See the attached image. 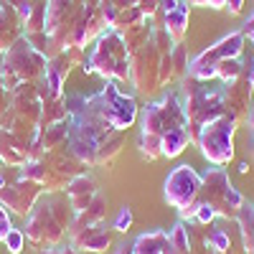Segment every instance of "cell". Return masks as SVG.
I'll use <instances>...</instances> for the list:
<instances>
[{
	"instance_id": "277c9868",
	"label": "cell",
	"mask_w": 254,
	"mask_h": 254,
	"mask_svg": "<svg viewBox=\"0 0 254 254\" xmlns=\"http://www.w3.org/2000/svg\"><path fill=\"white\" fill-rule=\"evenodd\" d=\"M84 71H97L107 79H122V81L130 76V61H127L125 41L115 28L99 33V41L89 61H84Z\"/></svg>"
},
{
	"instance_id": "44dd1931",
	"label": "cell",
	"mask_w": 254,
	"mask_h": 254,
	"mask_svg": "<svg viewBox=\"0 0 254 254\" xmlns=\"http://www.w3.org/2000/svg\"><path fill=\"white\" fill-rule=\"evenodd\" d=\"M247 33H249V36L254 33V15H252V18L247 20V28H244V36H247Z\"/></svg>"
},
{
	"instance_id": "8992f818",
	"label": "cell",
	"mask_w": 254,
	"mask_h": 254,
	"mask_svg": "<svg viewBox=\"0 0 254 254\" xmlns=\"http://www.w3.org/2000/svg\"><path fill=\"white\" fill-rule=\"evenodd\" d=\"M203 178L190 165H178L165 181V201L181 211V219H193L196 198L201 193Z\"/></svg>"
},
{
	"instance_id": "e0dca14e",
	"label": "cell",
	"mask_w": 254,
	"mask_h": 254,
	"mask_svg": "<svg viewBox=\"0 0 254 254\" xmlns=\"http://www.w3.org/2000/svg\"><path fill=\"white\" fill-rule=\"evenodd\" d=\"M38 254H81L79 249H74L71 244L69 247H44V249H38Z\"/></svg>"
},
{
	"instance_id": "2e32d148",
	"label": "cell",
	"mask_w": 254,
	"mask_h": 254,
	"mask_svg": "<svg viewBox=\"0 0 254 254\" xmlns=\"http://www.w3.org/2000/svg\"><path fill=\"white\" fill-rule=\"evenodd\" d=\"M13 229V224H10V214H8V208L0 203V242H5V237H8V231Z\"/></svg>"
},
{
	"instance_id": "d4e9b609",
	"label": "cell",
	"mask_w": 254,
	"mask_h": 254,
	"mask_svg": "<svg viewBox=\"0 0 254 254\" xmlns=\"http://www.w3.org/2000/svg\"><path fill=\"white\" fill-rule=\"evenodd\" d=\"M120 254H122V252H120Z\"/></svg>"
},
{
	"instance_id": "7c38bea8",
	"label": "cell",
	"mask_w": 254,
	"mask_h": 254,
	"mask_svg": "<svg viewBox=\"0 0 254 254\" xmlns=\"http://www.w3.org/2000/svg\"><path fill=\"white\" fill-rule=\"evenodd\" d=\"M242 71V64L237 59H224L216 64V76H221L224 81H234Z\"/></svg>"
},
{
	"instance_id": "ba28073f",
	"label": "cell",
	"mask_w": 254,
	"mask_h": 254,
	"mask_svg": "<svg viewBox=\"0 0 254 254\" xmlns=\"http://www.w3.org/2000/svg\"><path fill=\"white\" fill-rule=\"evenodd\" d=\"M97 193H99L97 183H94L89 176H84V173L76 176V178H71L69 186H66V196H69V203H71V208H74V214H81V211L94 201Z\"/></svg>"
},
{
	"instance_id": "3957f363",
	"label": "cell",
	"mask_w": 254,
	"mask_h": 254,
	"mask_svg": "<svg viewBox=\"0 0 254 254\" xmlns=\"http://www.w3.org/2000/svg\"><path fill=\"white\" fill-rule=\"evenodd\" d=\"M46 56L38 54L26 36H20L15 44L0 56V89L15 92L23 81H33L46 74Z\"/></svg>"
},
{
	"instance_id": "7402d4cb",
	"label": "cell",
	"mask_w": 254,
	"mask_h": 254,
	"mask_svg": "<svg viewBox=\"0 0 254 254\" xmlns=\"http://www.w3.org/2000/svg\"><path fill=\"white\" fill-rule=\"evenodd\" d=\"M249 127H254V107H252V112H249Z\"/></svg>"
},
{
	"instance_id": "4fadbf2b",
	"label": "cell",
	"mask_w": 254,
	"mask_h": 254,
	"mask_svg": "<svg viewBox=\"0 0 254 254\" xmlns=\"http://www.w3.org/2000/svg\"><path fill=\"white\" fill-rule=\"evenodd\" d=\"M206 247H208V249H214L216 254H224V252L229 249V237H226V231H221V229L208 231V237H206Z\"/></svg>"
},
{
	"instance_id": "ffe728a7",
	"label": "cell",
	"mask_w": 254,
	"mask_h": 254,
	"mask_svg": "<svg viewBox=\"0 0 254 254\" xmlns=\"http://www.w3.org/2000/svg\"><path fill=\"white\" fill-rule=\"evenodd\" d=\"M242 3H244V0H226L224 5L229 8V13H234V15H237V13L242 10Z\"/></svg>"
},
{
	"instance_id": "5b68a950",
	"label": "cell",
	"mask_w": 254,
	"mask_h": 254,
	"mask_svg": "<svg viewBox=\"0 0 254 254\" xmlns=\"http://www.w3.org/2000/svg\"><path fill=\"white\" fill-rule=\"evenodd\" d=\"M234 115H219L216 120H211L206 125H201L198 132V145L206 160L216 163V165H226L234 158V147H231V135H234Z\"/></svg>"
},
{
	"instance_id": "cb8c5ba5",
	"label": "cell",
	"mask_w": 254,
	"mask_h": 254,
	"mask_svg": "<svg viewBox=\"0 0 254 254\" xmlns=\"http://www.w3.org/2000/svg\"><path fill=\"white\" fill-rule=\"evenodd\" d=\"M0 168H3V160H0Z\"/></svg>"
},
{
	"instance_id": "9a60e30c",
	"label": "cell",
	"mask_w": 254,
	"mask_h": 254,
	"mask_svg": "<svg viewBox=\"0 0 254 254\" xmlns=\"http://www.w3.org/2000/svg\"><path fill=\"white\" fill-rule=\"evenodd\" d=\"M112 226H115L117 231H127V229H130V226H132V208H130V206H122Z\"/></svg>"
},
{
	"instance_id": "5bb4252c",
	"label": "cell",
	"mask_w": 254,
	"mask_h": 254,
	"mask_svg": "<svg viewBox=\"0 0 254 254\" xmlns=\"http://www.w3.org/2000/svg\"><path fill=\"white\" fill-rule=\"evenodd\" d=\"M3 244H5V249H8L10 254H20V252L26 249V237H23V229H10Z\"/></svg>"
},
{
	"instance_id": "30bf717a",
	"label": "cell",
	"mask_w": 254,
	"mask_h": 254,
	"mask_svg": "<svg viewBox=\"0 0 254 254\" xmlns=\"http://www.w3.org/2000/svg\"><path fill=\"white\" fill-rule=\"evenodd\" d=\"M186 26H188V8L186 5H178L173 13L165 15V33H168V38L176 41V46L186 36Z\"/></svg>"
},
{
	"instance_id": "9c48e42d",
	"label": "cell",
	"mask_w": 254,
	"mask_h": 254,
	"mask_svg": "<svg viewBox=\"0 0 254 254\" xmlns=\"http://www.w3.org/2000/svg\"><path fill=\"white\" fill-rule=\"evenodd\" d=\"M132 254H171V239L160 229L147 231V234H140L135 239Z\"/></svg>"
},
{
	"instance_id": "603a6c76",
	"label": "cell",
	"mask_w": 254,
	"mask_h": 254,
	"mask_svg": "<svg viewBox=\"0 0 254 254\" xmlns=\"http://www.w3.org/2000/svg\"><path fill=\"white\" fill-rule=\"evenodd\" d=\"M5 186V176H3V168H0V188Z\"/></svg>"
},
{
	"instance_id": "6da1fadb",
	"label": "cell",
	"mask_w": 254,
	"mask_h": 254,
	"mask_svg": "<svg viewBox=\"0 0 254 254\" xmlns=\"http://www.w3.org/2000/svg\"><path fill=\"white\" fill-rule=\"evenodd\" d=\"M74 221V208L69 201L59 196H49L31 208V214L23 226V237L33 247H56Z\"/></svg>"
},
{
	"instance_id": "8fae6325",
	"label": "cell",
	"mask_w": 254,
	"mask_h": 254,
	"mask_svg": "<svg viewBox=\"0 0 254 254\" xmlns=\"http://www.w3.org/2000/svg\"><path fill=\"white\" fill-rule=\"evenodd\" d=\"M188 125L186 127H176V130H171L165 137H163V155L168 158H176L183 147L188 145Z\"/></svg>"
},
{
	"instance_id": "52a82bcc",
	"label": "cell",
	"mask_w": 254,
	"mask_h": 254,
	"mask_svg": "<svg viewBox=\"0 0 254 254\" xmlns=\"http://www.w3.org/2000/svg\"><path fill=\"white\" fill-rule=\"evenodd\" d=\"M41 193H44V188L36 181H28V178L20 176V178H15V181H10L0 188V203L18 216H28L31 208L38 203Z\"/></svg>"
},
{
	"instance_id": "d6986e66",
	"label": "cell",
	"mask_w": 254,
	"mask_h": 254,
	"mask_svg": "<svg viewBox=\"0 0 254 254\" xmlns=\"http://www.w3.org/2000/svg\"><path fill=\"white\" fill-rule=\"evenodd\" d=\"M178 5H181L178 0H160V8L165 10V15H168V13H173V10H176Z\"/></svg>"
},
{
	"instance_id": "7a4b0ae2",
	"label": "cell",
	"mask_w": 254,
	"mask_h": 254,
	"mask_svg": "<svg viewBox=\"0 0 254 254\" xmlns=\"http://www.w3.org/2000/svg\"><path fill=\"white\" fill-rule=\"evenodd\" d=\"M188 117L186 110L176 94H168L160 102L147 104L142 112V132H140V150L147 158H160L163 155V137L176 130V127H186Z\"/></svg>"
},
{
	"instance_id": "ac0fdd59",
	"label": "cell",
	"mask_w": 254,
	"mask_h": 254,
	"mask_svg": "<svg viewBox=\"0 0 254 254\" xmlns=\"http://www.w3.org/2000/svg\"><path fill=\"white\" fill-rule=\"evenodd\" d=\"M186 3H193V5H208V8H221L226 0H186Z\"/></svg>"
}]
</instances>
